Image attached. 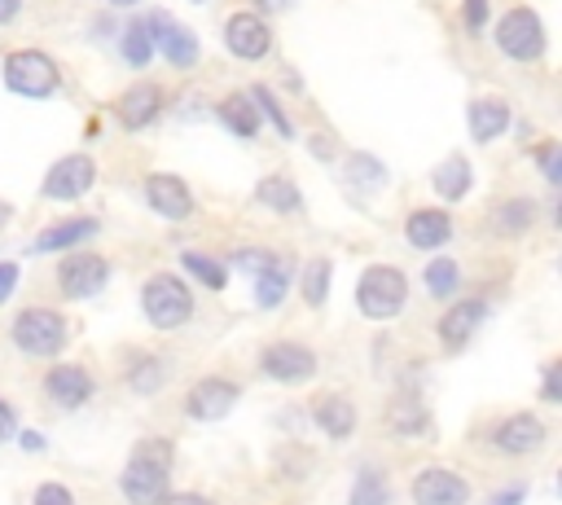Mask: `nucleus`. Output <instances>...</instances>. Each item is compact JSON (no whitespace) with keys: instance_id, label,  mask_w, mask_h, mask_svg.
Instances as JSON below:
<instances>
[{"instance_id":"48","label":"nucleus","mask_w":562,"mask_h":505,"mask_svg":"<svg viewBox=\"0 0 562 505\" xmlns=\"http://www.w3.org/2000/svg\"><path fill=\"white\" fill-rule=\"evenodd\" d=\"M193 4H202V0H193Z\"/></svg>"},{"instance_id":"13","label":"nucleus","mask_w":562,"mask_h":505,"mask_svg":"<svg viewBox=\"0 0 562 505\" xmlns=\"http://www.w3.org/2000/svg\"><path fill=\"white\" fill-rule=\"evenodd\" d=\"M233 404H237V386L224 382V378H202V382H193V391H189V400H184V408H189L198 422H220Z\"/></svg>"},{"instance_id":"6","label":"nucleus","mask_w":562,"mask_h":505,"mask_svg":"<svg viewBox=\"0 0 562 505\" xmlns=\"http://www.w3.org/2000/svg\"><path fill=\"white\" fill-rule=\"evenodd\" d=\"M496 44L514 57V61H536L544 53V31H540V18L531 9H509L496 26Z\"/></svg>"},{"instance_id":"12","label":"nucleus","mask_w":562,"mask_h":505,"mask_svg":"<svg viewBox=\"0 0 562 505\" xmlns=\"http://www.w3.org/2000/svg\"><path fill=\"white\" fill-rule=\"evenodd\" d=\"M105 277H110V263L97 259V255H70V259L61 263V272H57L61 290H66L70 299H88V294H97V290L105 285Z\"/></svg>"},{"instance_id":"41","label":"nucleus","mask_w":562,"mask_h":505,"mask_svg":"<svg viewBox=\"0 0 562 505\" xmlns=\"http://www.w3.org/2000/svg\"><path fill=\"white\" fill-rule=\"evenodd\" d=\"M167 505H211L206 496H198V492H180V496H171Z\"/></svg>"},{"instance_id":"42","label":"nucleus","mask_w":562,"mask_h":505,"mask_svg":"<svg viewBox=\"0 0 562 505\" xmlns=\"http://www.w3.org/2000/svg\"><path fill=\"white\" fill-rule=\"evenodd\" d=\"M18 9H22V0H0V22H13Z\"/></svg>"},{"instance_id":"8","label":"nucleus","mask_w":562,"mask_h":505,"mask_svg":"<svg viewBox=\"0 0 562 505\" xmlns=\"http://www.w3.org/2000/svg\"><path fill=\"white\" fill-rule=\"evenodd\" d=\"M224 44H228L233 57L259 61V57L268 53L272 35H268V22H263L259 13H233V18L224 22Z\"/></svg>"},{"instance_id":"37","label":"nucleus","mask_w":562,"mask_h":505,"mask_svg":"<svg viewBox=\"0 0 562 505\" xmlns=\"http://www.w3.org/2000/svg\"><path fill=\"white\" fill-rule=\"evenodd\" d=\"M13 285H18V263L4 259V263H0V303L13 294Z\"/></svg>"},{"instance_id":"38","label":"nucleus","mask_w":562,"mask_h":505,"mask_svg":"<svg viewBox=\"0 0 562 505\" xmlns=\"http://www.w3.org/2000/svg\"><path fill=\"white\" fill-rule=\"evenodd\" d=\"M540 158H544V176H549V180H558V145H544V154H540Z\"/></svg>"},{"instance_id":"26","label":"nucleus","mask_w":562,"mask_h":505,"mask_svg":"<svg viewBox=\"0 0 562 505\" xmlns=\"http://www.w3.org/2000/svg\"><path fill=\"white\" fill-rule=\"evenodd\" d=\"M255 198H259L268 211H299V189H294V180H281V176L259 180Z\"/></svg>"},{"instance_id":"9","label":"nucleus","mask_w":562,"mask_h":505,"mask_svg":"<svg viewBox=\"0 0 562 505\" xmlns=\"http://www.w3.org/2000/svg\"><path fill=\"white\" fill-rule=\"evenodd\" d=\"M413 501L417 505H465L470 501V483L452 470H422L413 479Z\"/></svg>"},{"instance_id":"39","label":"nucleus","mask_w":562,"mask_h":505,"mask_svg":"<svg viewBox=\"0 0 562 505\" xmlns=\"http://www.w3.org/2000/svg\"><path fill=\"white\" fill-rule=\"evenodd\" d=\"M9 435H13V408H9L4 400H0V444H4Z\"/></svg>"},{"instance_id":"46","label":"nucleus","mask_w":562,"mask_h":505,"mask_svg":"<svg viewBox=\"0 0 562 505\" xmlns=\"http://www.w3.org/2000/svg\"><path fill=\"white\" fill-rule=\"evenodd\" d=\"M0 224H9V206L4 202H0Z\"/></svg>"},{"instance_id":"31","label":"nucleus","mask_w":562,"mask_h":505,"mask_svg":"<svg viewBox=\"0 0 562 505\" xmlns=\"http://www.w3.org/2000/svg\"><path fill=\"white\" fill-rule=\"evenodd\" d=\"M303 294H307V303H312V307H316V303H325V294H329V263H325V259L307 263V277H303Z\"/></svg>"},{"instance_id":"36","label":"nucleus","mask_w":562,"mask_h":505,"mask_svg":"<svg viewBox=\"0 0 562 505\" xmlns=\"http://www.w3.org/2000/svg\"><path fill=\"white\" fill-rule=\"evenodd\" d=\"M487 22V0H465V26L479 31Z\"/></svg>"},{"instance_id":"34","label":"nucleus","mask_w":562,"mask_h":505,"mask_svg":"<svg viewBox=\"0 0 562 505\" xmlns=\"http://www.w3.org/2000/svg\"><path fill=\"white\" fill-rule=\"evenodd\" d=\"M35 505H75V496H70L61 483H44V487L35 492Z\"/></svg>"},{"instance_id":"27","label":"nucleus","mask_w":562,"mask_h":505,"mask_svg":"<svg viewBox=\"0 0 562 505\" xmlns=\"http://www.w3.org/2000/svg\"><path fill=\"white\" fill-rule=\"evenodd\" d=\"M386 501H391V492H386L382 474L378 470H360V479L351 483V505H386Z\"/></svg>"},{"instance_id":"7","label":"nucleus","mask_w":562,"mask_h":505,"mask_svg":"<svg viewBox=\"0 0 562 505\" xmlns=\"http://www.w3.org/2000/svg\"><path fill=\"white\" fill-rule=\"evenodd\" d=\"M92 176H97L92 158H88V154H70V158L53 162V171L44 176V198H53V202L83 198V193L92 189Z\"/></svg>"},{"instance_id":"3","label":"nucleus","mask_w":562,"mask_h":505,"mask_svg":"<svg viewBox=\"0 0 562 505\" xmlns=\"http://www.w3.org/2000/svg\"><path fill=\"white\" fill-rule=\"evenodd\" d=\"M140 303H145V316H149L158 329H176V325H184L189 312H193V294H189V285H184L180 277H171V272L149 277Z\"/></svg>"},{"instance_id":"4","label":"nucleus","mask_w":562,"mask_h":505,"mask_svg":"<svg viewBox=\"0 0 562 505\" xmlns=\"http://www.w3.org/2000/svg\"><path fill=\"white\" fill-rule=\"evenodd\" d=\"M4 83L18 97H48L57 88V66L40 48H18L4 57Z\"/></svg>"},{"instance_id":"29","label":"nucleus","mask_w":562,"mask_h":505,"mask_svg":"<svg viewBox=\"0 0 562 505\" xmlns=\"http://www.w3.org/2000/svg\"><path fill=\"white\" fill-rule=\"evenodd\" d=\"M184 268H189L202 285H211V290H220V285L228 281L224 263H215V259H206V255H198V250H184Z\"/></svg>"},{"instance_id":"22","label":"nucleus","mask_w":562,"mask_h":505,"mask_svg":"<svg viewBox=\"0 0 562 505\" xmlns=\"http://www.w3.org/2000/svg\"><path fill=\"white\" fill-rule=\"evenodd\" d=\"M509 127V105L505 101H474L470 105V136L474 141H492Z\"/></svg>"},{"instance_id":"32","label":"nucleus","mask_w":562,"mask_h":505,"mask_svg":"<svg viewBox=\"0 0 562 505\" xmlns=\"http://www.w3.org/2000/svg\"><path fill=\"white\" fill-rule=\"evenodd\" d=\"M246 97H250V101H255V105H259V110H263V114H268V119L277 123V132H281V136H290V132H294V127H290V119H285V110H281V105L272 101V92H268L263 83H255V88H250Z\"/></svg>"},{"instance_id":"23","label":"nucleus","mask_w":562,"mask_h":505,"mask_svg":"<svg viewBox=\"0 0 562 505\" xmlns=\"http://www.w3.org/2000/svg\"><path fill=\"white\" fill-rule=\"evenodd\" d=\"M92 233H97V220L92 215H79V220H66V224H53L48 233H40L31 242V250H61V246H75V242H83Z\"/></svg>"},{"instance_id":"17","label":"nucleus","mask_w":562,"mask_h":505,"mask_svg":"<svg viewBox=\"0 0 562 505\" xmlns=\"http://www.w3.org/2000/svg\"><path fill=\"white\" fill-rule=\"evenodd\" d=\"M158 110H162V88H154V83L127 88V92L119 97V119H123V127H149V123L158 119Z\"/></svg>"},{"instance_id":"19","label":"nucleus","mask_w":562,"mask_h":505,"mask_svg":"<svg viewBox=\"0 0 562 505\" xmlns=\"http://www.w3.org/2000/svg\"><path fill=\"white\" fill-rule=\"evenodd\" d=\"M404 233H408V242L417 250H435V246H443L452 237V220L443 211H413Z\"/></svg>"},{"instance_id":"28","label":"nucleus","mask_w":562,"mask_h":505,"mask_svg":"<svg viewBox=\"0 0 562 505\" xmlns=\"http://www.w3.org/2000/svg\"><path fill=\"white\" fill-rule=\"evenodd\" d=\"M123 57H127L132 66H145V61L154 57V40H149V26H145V22H132V26L123 31Z\"/></svg>"},{"instance_id":"14","label":"nucleus","mask_w":562,"mask_h":505,"mask_svg":"<svg viewBox=\"0 0 562 505\" xmlns=\"http://www.w3.org/2000/svg\"><path fill=\"white\" fill-rule=\"evenodd\" d=\"M145 202H149L158 215H167V220H184V215L193 211L189 184H184V180H176V176H162V171L145 180Z\"/></svg>"},{"instance_id":"33","label":"nucleus","mask_w":562,"mask_h":505,"mask_svg":"<svg viewBox=\"0 0 562 505\" xmlns=\"http://www.w3.org/2000/svg\"><path fill=\"white\" fill-rule=\"evenodd\" d=\"M391 426H395V430H422V426H426V413L404 400V404L391 408Z\"/></svg>"},{"instance_id":"24","label":"nucleus","mask_w":562,"mask_h":505,"mask_svg":"<svg viewBox=\"0 0 562 505\" xmlns=\"http://www.w3.org/2000/svg\"><path fill=\"white\" fill-rule=\"evenodd\" d=\"M255 281H259V285H255V299H259V307H277V303L285 299V290H290V263L272 255Z\"/></svg>"},{"instance_id":"21","label":"nucleus","mask_w":562,"mask_h":505,"mask_svg":"<svg viewBox=\"0 0 562 505\" xmlns=\"http://www.w3.org/2000/svg\"><path fill=\"white\" fill-rule=\"evenodd\" d=\"M215 114H220V119H224V127H228V132H237V136H255V132H259V110H255V101H250L246 92L224 97Z\"/></svg>"},{"instance_id":"16","label":"nucleus","mask_w":562,"mask_h":505,"mask_svg":"<svg viewBox=\"0 0 562 505\" xmlns=\"http://www.w3.org/2000/svg\"><path fill=\"white\" fill-rule=\"evenodd\" d=\"M483 316H487V303H483V299H465V303H457V307H448V312L439 316V338H443L448 347H461V343L483 325Z\"/></svg>"},{"instance_id":"20","label":"nucleus","mask_w":562,"mask_h":505,"mask_svg":"<svg viewBox=\"0 0 562 505\" xmlns=\"http://www.w3.org/2000/svg\"><path fill=\"white\" fill-rule=\"evenodd\" d=\"M312 417H316V426H321L325 435H334V439L351 435V426H356V408H351V400H342V395L316 400V404H312Z\"/></svg>"},{"instance_id":"30","label":"nucleus","mask_w":562,"mask_h":505,"mask_svg":"<svg viewBox=\"0 0 562 505\" xmlns=\"http://www.w3.org/2000/svg\"><path fill=\"white\" fill-rule=\"evenodd\" d=\"M457 281H461V268L452 263V259H435L430 268H426V285H430V294H452L457 290Z\"/></svg>"},{"instance_id":"18","label":"nucleus","mask_w":562,"mask_h":505,"mask_svg":"<svg viewBox=\"0 0 562 505\" xmlns=\"http://www.w3.org/2000/svg\"><path fill=\"white\" fill-rule=\"evenodd\" d=\"M44 386H48V395H53L61 408H79V404L92 395V378H88L83 369H75V364H61V369H53Z\"/></svg>"},{"instance_id":"45","label":"nucleus","mask_w":562,"mask_h":505,"mask_svg":"<svg viewBox=\"0 0 562 505\" xmlns=\"http://www.w3.org/2000/svg\"><path fill=\"white\" fill-rule=\"evenodd\" d=\"M259 4H263V9H272V13H281V9H290L294 0H259Z\"/></svg>"},{"instance_id":"44","label":"nucleus","mask_w":562,"mask_h":505,"mask_svg":"<svg viewBox=\"0 0 562 505\" xmlns=\"http://www.w3.org/2000/svg\"><path fill=\"white\" fill-rule=\"evenodd\" d=\"M492 505H522V492H518V487H509V492H501Z\"/></svg>"},{"instance_id":"2","label":"nucleus","mask_w":562,"mask_h":505,"mask_svg":"<svg viewBox=\"0 0 562 505\" xmlns=\"http://www.w3.org/2000/svg\"><path fill=\"white\" fill-rule=\"evenodd\" d=\"M404 299H408V281H404L400 268H382V263L364 268L360 285H356V303H360V312H364L369 321L395 316V312L404 307Z\"/></svg>"},{"instance_id":"25","label":"nucleus","mask_w":562,"mask_h":505,"mask_svg":"<svg viewBox=\"0 0 562 505\" xmlns=\"http://www.w3.org/2000/svg\"><path fill=\"white\" fill-rule=\"evenodd\" d=\"M465 189H470V162H465L461 154L448 158V162H439V171H435V193L448 198V202H457Z\"/></svg>"},{"instance_id":"10","label":"nucleus","mask_w":562,"mask_h":505,"mask_svg":"<svg viewBox=\"0 0 562 505\" xmlns=\"http://www.w3.org/2000/svg\"><path fill=\"white\" fill-rule=\"evenodd\" d=\"M263 373L277 382H303L316 373V356L303 343H272L263 351Z\"/></svg>"},{"instance_id":"43","label":"nucleus","mask_w":562,"mask_h":505,"mask_svg":"<svg viewBox=\"0 0 562 505\" xmlns=\"http://www.w3.org/2000/svg\"><path fill=\"white\" fill-rule=\"evenodd\" d=\"M22 448H26V452H40V448H44V435L26 430V435H22Z\"/></svg>"},{"instance_id":"1","label":"nucleus","mask_w":562,"mask_h":505,"mask_svg":"<svg viewBox=\"0 0 562 505\" xmlns=\"http://www.w3.org/2000/svg\"><path fill=\"white\" fill-rule=\"evenodd\" d=\"M167 474H171V444L167 439H145L132 452L119 487L132 505H162L167 501Z\"/></svg>"},{"instance_id":"15","label":"nucleus","mask_w":562,"mask_h":505,"mask_svg":"<svg viewBox=\"0 0 562 505\" xmlns=\"http://www.w3.org/2000/svg\"><path fill=\"white\" fill-rule=\"evenodd\" d=\"M544 444V422L531 417V413H514L496 426V448L509 452V457H522V452H536Z\"/></svg>"},{"instance_id":"5","label":"nucleus","mask_w":562,"mask_h":505,"mask_svg":"<svg viewBox=\"0 0 562 505\" xmlns=\"http://www.w3.org/2000/svg\"><path fill=\"white\" fill-rule=\"evenodd\" d=\"M13 343L26 356H57L61 343H66V321L57 312H48V307H26L13 321Z\"/></svg>"},{"instance_id":"40","label":"nucleus","mask_w":562,"mask_h":505,"mask_svg":"<svg viewBox=\"0 0 562 505\" xmlns=\"http://www.w3.org/2000/svg\"><path fill=\"white\" fill-rule=\"evenodd\" d=\"M544 400H558V364L544 369Z\"/></svg>"},{"instance_id":"11","label":"nucleus","mask_w":562,"mask_h":505,"mask_svg":"<svg viewBox=\"0 0 562 505\" xmlns=\"http://www.w3.org/2000/svg\"><path fill=\"white\" fill-rule=\"evenodd\" d=\"M145 26H149V40L162 48V57H167L171 66L189 70V66L198 61V40H193L184 26H176V22H171V18H162V13H154Z\"/></svg>"},{"instance_id":"47","label":"nucleus","mask_w":562,"mask_h":505,"mask_svg":"<svg viewBox=\"0 0 562 505\" xmlns=\"http://www.w3.org/2000/svg\"><path fill=\"white\" fill-rule=\"evenodd\" d=\"M114 4H136V0H114Z\"/></svg>"},{"instance_id":"35","label":"nucleus","mask_w":562,"mask_h":505,"mask_svg":"<svg viewBox=\"0 0 562 505\" xmlns=\"http://www.w3.org/2000/svg\"><path fill=\"white\" fill-rule=\"evenodd\" d=\"M268 259H272V255H268V250H241V255H237V259H233V263H237V268H241V272H250V277H259V272H263V263H268Z\"/></svg>"}]
</instances>
